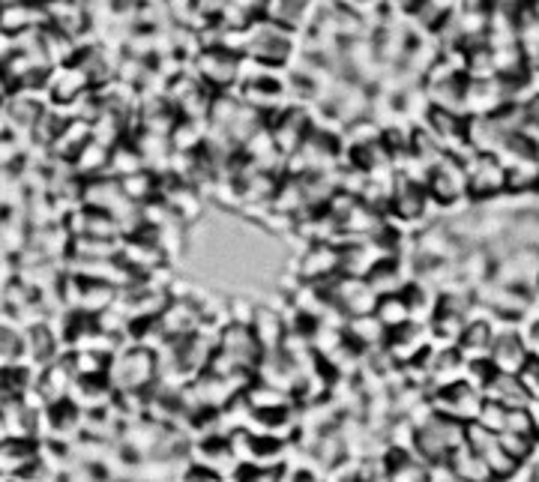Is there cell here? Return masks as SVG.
Segmentation results:
<instances>
[{"label": "cell", "mask_w": 539, "mask_h": 482, "mask_svg": "<svg viewBox=\"0 0 539 482\" xmlns=\"http://www.w3.org/2000/svg\"><path fill=\"white\" fill-rule=\"evenodd\" d=\"M105 381L114 393H150L156 384V354L126 342L108 360Z\"/></svg>", "instance_id": "6da1fadb"}, {"label": "cell", "mask_w": 539, "mask_h": 482, "mask_svg": "<svg viewBox=\"0 0 539 482\" xmlns=\"http://www.w3.org/2000/svg\"><path fill=\"white\" fill-rule=\"evenodd\" d=\"M465 447V423L435 414L423 429H417V456L426 465L450 462V456Z\"/></svg>", "instance_id": "7a4b0ae2"}, {"label": "cell", "mask_w": 539, "mask_h": 482, "mask_svg": "<svg viewBox=\"0 0 539 482\" xmlns=\"http://www.w3.org/2000/svg\"><path fill=\"white\" fill-rule=\"evenodd\" d=\"M240 54L222 48V45H207L195 57V78L210 87L213 93L234 90L240 84Z\"/></svg>", "instance_id": "3957f363"}, {"label": "cell", "mask_w": 539, "mask_h": 482, "mask_svg": "<svg viewBox=\"0 0 539 482\" xmlns=\"http://www.w3.org/2000/svg\"><path fill=\"white\" fill-rule=\"evenodd\" d=\"M321 291L327 294L330 306L339 309L345 318H357V315H372L378 306V294L369 288L366 279H354V276H333L327 282H321Z\"/></svg>", "instance_id": "277c9868"}, {"label": "cell", "mask_w": 539, "mask_h": 482, "mask_svg": "<svg viewBox=\"0 0 539 482\" xmlns=\"http://www.w3.org/2000/svg\"><path fill=\"white\" fill-rule=\"evenodd\" d=\"M468 174V195L477 201L498 198L507 192V165L495 153H471L462 159Z\"/></svg>", "instance_id": "5b68a950"}, {"label": "cell", "mask_w": 539, "mask_h": 482, "mask_svg": "<svg viewBox=\"0 0 539 482\" xmlns=\"http://www.w3.org/2000/svg\"><path fill=\"white\" fill-rule=\"evenodd\" d=\"M117 258H120L123 267L132 270L138 279H144V276H150V273H156V270H162V267L171 264L168 255L162 252V246L156 243V234H153L150 228L138 231L135 237H123Z\"/></svg>", "instance_id": "8992f818"}, {"label": "cell", "mask_w": 539, "mask_h": 482, "mask_svg": "<svg viewBox=\"0 0 539 482\" xmlns=\"http://www.w3.org/2000/svg\"><path fill=\"white\" fill-rule=\"evenodd\" d=\"M426 192L435 204L450 207L456 201H462L468 195V174H465V162L459 156H444L438 165H432L429 180H426Z\"/></svg>", "instance_id": "52a82bcc"}, {"label": "cell", "mask_w": 539, "mask_h": 482, "mask_svg": "<svg viewBox=\"0 0 539 482\" xmlns=\"http://www.w3.org/2000/svg\"><path fill=\"white\" fill-rule=\"evenodd\" d=\"M429 402L438 414L450 417V420H459V423H474L480 417V408H483V393L474 390L471 384L459 381L453 387H444V390H432L429 393Z\"/></svg>", "instance_id": "ba28073f"}, {"label": "cell", "mask_w": 539, "mask_h": 482, "mask_svg": "<svg viewBox=\"0 0 539 482\" xmlns=\"http://www.w3.org/2000/svg\"><path fill=\"white\" fill-rule=\"evenodd\" d=\"M45 93L51 105H72L75 99H81L87 90H93L87 72L78 63H63V66H51L45 75Z\"/></svg>", "instance_id": "9c48e42d"}, {"label": "cell", "mask_w": 539, "mask_h": 482, "mask_svg": "<svg viewBox=\"0 0 539 482\" xmlns=\"http://www.w3.org/2000/svg\"><path fill=\"white\" fill-rule=\"evenodd\" d=\"M201 324H204L201 306L189 294H171L165 312L159 315V327L168 339H189L192 333L201 330Z\"/></svg>", "instance_id": "30bf717a"}, {"label": "cell", "mask_w": 539, "mask_h": 482, "mask_svg": "<svg viewBox=\"0 0 539 482\" xmlns=\"http://www.w3.org/2000/svg\"><path fill=\"white\" fill-rule=\"evenodd\" d=\"M294 273L300 276V282H312V285H321V282L339 276V246L309 243L300 252V258L294 261Z\"/></svg>", "instance_id": "8fae6325"}, {"label": "cell", "mask_w": 539, "mask_h": 482, "mask_svg": "<svg viewBox=\"0 0 539 482\" xmlns=\"http://www.w3.org/2000/svg\"><path fill=\"white\" fill-rule=\"evenodd\" d=\"M429 348H432V330L426 324L399 327V330L387 333V342H384V351L390 354V360L396 366H408V363L420 360Z\"/></svg>", "instance_id": "7c38bea8"}, {"label": "cell", "mask_w": 539, "mask_h": 482, "mask_svg": "<svg viewBox=\"0 0 539 482\" xmlns=\"http://www.w3.org/2000/svg\"><path fill=\"white\" fill-rule=\"evenodd\" d=\"M255 342L261 345V354H273V351H282L285 345V336H288V327H285V315L279 306H270V303H258L255 315H252V324H249Z\"/></svg>", "instance_id": "4fadbf2b"}, {"label": "cell", "mask_w": 539, "mask_h": 482, "mask_svg": "<svg viewBox=\"0 0 539 482\" xmlns=\"http://www.w3.org/2000/svg\"><path fill=\"white\" fill-rule=\"evenodd\" d=\"M489 363L495 372H504V375H519L528 363V351H525V342H522V333L513 330V333H501L495 336L492 342V351H489Z\"/></svg>", "instance_id": "5bb4252c"}, {"label": "cell", "mask_w": 539, "mask_h": 482, "mask_svg": "<svg viewBox=\"0 0 539 482\" xmlns=\"http://www.w3.org/2000/svg\"><path fill=\"white\" fill-rule=\"evenodd\" d=\"M39 459V447L30 438H3L0 441V474L15 480Z\"/></svg>", "instance_id": "9a60e30c"}, {"label": "cell", "mask_w": 539, "mask_h": 482, "mask_svg": "<svg viewBox=\"0 0 539 482\" xmlns=\"http://www.w3.org/2000/svg\"><path fill=\"white\" fill-rule=\"evenodd\" d=\"M483 399L486 402H498L504 408H525L528 405V390L519 381V375H504V372H492V378L483 387Z\"/></svg>", "instance_id": "2e32d148"}, {"label": "cell", "mask_w": 539, "mask_h": 482, "mask_svg": "<svg viewBox=\"0 0 539 482\" xmlns=\"http://www.w3.org/2000/svg\"><path fill=\"white\" fill-rule=\"evenodd\" d=\"M345 336L354 348L360 351H372V348H384L387 342V330L384 324L372 315H357V318H348L345 321Z\"/></svg>", "instance_id": "e0dca14e"}, {"label": "cell", "mask_w": 539, "mask_h": 482, "mask_svg": "<svg viewBox=\"0 0 539 482\" xmlns=\"http://www.w3.org/2000/svg\"><path fill=\"white\" fill-rule=\"evenodd\" d=\"M492 342H495V333L489 327V321H468L456 351L468 360V363H480V360H489V351H492Z\"/></svg>", "instance_id": "ac0fdd59"}, {"label": "cell", "mask_w": 539, "mask_h": 482, "mask_svg": "<svg viewBox=\"0 0 539 482\" xmlns=\"http://www.w3.org/2000/svg\"><path fill=\"white\" fill-rule=\"evenodd\" d=\"M243 399L249 402V408H252L255 414H264V411H288V408L297 405L291 393H285V390H279V387H270V384H264V381H252V384L246 387Z\"/></svg>", "instance_id": "d6986e66"}, {"label": "cell", "mask_w": 539, "mask_h": 482, "mask_svg": "<svg viewBox=\"0 0 539 482\" xmlns=\"http://www.w3.org/2000/svg\"><path fill=\"white\" fill-rule=\"evenodd\" d=\"M384 465H387L390 482H426V477H429V465L417 453H393V450H387Z\"/></svg>", "instance_id": "ffe728a7"}, {"label": "cell", "mask_w": 539, "mask_h": 482, "mask_svg": "<svg viewBox=\"0 0 539 482\" xmlns=\"http://www.w3.org/2000/svg\"><path fill=\"white\" fill-rule=\"evenodd\" d=\"M108 156H111V147H105V144H99V141H87L81 150H78V156L72 159V171H75V177H81V180H93V177H102V174H108Z\"/></svg>", "instance_id": "44dd1931"}, {"label": "cell", "mask_w": 539, "mask_h": 482, "mask_svg": "<svg viewBox=\"0 0 539 482\" xmlns=\"http://www.w3.org/2000/svg\"><path fill=\"white\" fill-rule=\"evenodd\" d=\"M144 171V159H141V150L135 147L132 138H123L111 147V156H108V177L114 180H123L129 174H138Z\"/></svg>", "instance_id": "7402d4cb"}, {"label": "cell", "mask_w": 539, "mask_h": 482, "mask_svg": "<svg viewBox=\"0 0 539 482\" xmlns=\"http://www.w3.org/2000/svg\"><path fill=\"white\" fill-rule=\"evenodd\" d=\"M375 318L384 324L387 333L399 330V327H408L414 324L411 321V309H408V300L402 294H390V297H378V306H375Z\"/></svg>", "instance_id": "603a6c76"}, {"label": "cell", "mask_w": 539, "mask_h": 482, "mask_svg": "<svg viewBox=\"0 0 539 482\" xmlns=\"http://www.w3.org/2000/svg\"><path fill=\"white\" fill-rule=\"evenodd\" d=\"M120 189H123V195L132 201V204H147V201H153V198H159V177L153 174V171H138V174H129V177H123L120 180Z\"/></svg>", "instance_id": "cb8c5ba5"}, {"label": "cell", "mask_w": 539, "mask_h": 482, "mask_svg": "<svg viewBox=\"0 0 539 482\" xmlns=\"http://www.w3.org/2000/svg\"><path fill=\"white\" fill-rule=\"evenodd\" d=\"M450 468L468 482H495L489 465H486L474 450H468V447H459V450L450 456Z\"/></svg>", "instance_id": "d4e9b609"}, {"label": "cell", "mask_w": 539, "mask_h": 482, "mask_svg": "<svg viewBox=\"0 0 539 482\" xmlns=\"http://www.w3.org/2000/svg\"><path fill=\"white\" fill-rule=\"evenodd\" d=\"M480 459L489 465V471H492V477L495 482H510L519 471H522V462H516L510 453H504V447L495 441L492 447H486L483 453H480Z\"/></svg>", "instance_id": "484cf974"}, {"label": "cell", "mask_w": 539, "mask_h": 482, "mask_svg": "<svg viewBox=\"0 0 539 482\" xmlns=\"http://www.w3.org/2000/svg\"><path fill=\"white\" fill-rule=\"evenodd\" d=\"M24 357V336L12 324H0V369L18 366Z\"/></svg>", "instance_id": "4316f807"}, {"label": "cell", "mask_w": 539, "mask_h": 482, "mask_svg": "<svg viewBox=\"0 0 539 482\" xmlns=\"http://www.w3.org/2000/svg\"><path fill=\"white\" fill-rule=\"evenodd\" d=\"M69 360H72L75 378H105L108 357L93 354V351H69Z\"/></svg>", "instance_id": "83f0119b"}, {"label": "cell", "mask_w": 539, "mask_h": 482, "mask_svg": "<svg viewBox=\"0 0 539 482\" xmlns=\"http://www.w3.org/2000/svg\"><path fill=\"white\" fill-rule=\"evenodd\" d=\"M498 444L504 447V453H510L516 462H528L537 450V438L534 435H516V432H498Z\"/></svg>", "instance_id": "f1b7e54d"}, {"label": "cell", "mask_w": 539, "mask_h": 482, "mask_svg": "<svg viewBox=\"0 0 539 482\" xmlns=\"http://www.w3.org/2000/svg\"><path fill=\"white\" fill-rule=\"evenodd\" d=\"M477 423L483 426V429H489V432H504V423H507V408L504 405H498V402H486L483 399V408H480V417H477Z\"/></svg>", "instance_id": "f546056e"}, {"label": "cell", "mask_w": 539, "mask_h": 482, "mask_svg": "<svg viewBox=\"0 0 539 482\" xmlns=\"http://www.w3.org/2000/svg\"><path fill=\"white\" fill-rule=\"evenodd\" d=\"M177 482H225L219 474H213V471H207V468H198V465H189L183 474H180V480Z\"/></svg>", "instance_id": "4dcf8cb0"}, {"label": "cell", "mask_w": 539, "mask_h": 482, "mask_svg": "<svg viewBox=\"0 0 539 482\" xmlns=\"http://www.w3.org/2000/svg\"><path fill=\"white\" fill-rule=\"evenodd\" d=\"M12 51H15V39H12L9 33L0 30V69H3V63L12 57Z\"/></svg>", "instance_id": "1f68e13d"}, {"label": "cell", "mask_w": 539, "mask_h": 482, "mask_svg": "<svg viewBox=\"0 0 539 482\" xmlns=\"http://www.w3.org/2000/svg\"><path fill=\"white\" fill-rule=\"evenodd\" d=\"M525 411H528V420H531V429H534V435H537V441H539V399H528V405H525Z\"/></svg>", "instance_id": "d6a6232c"}, {"label": "cell", "mask_w": 539, "mask_h": 482, "mask_svg": "<svg viewBox=\"0 0 539 482\" xmlns=\"http://www.w3.org/2000/svg\"><path fill=\"white\" fill-rule=\"evenodd\" d=\"M531 459H534V462H531V477H534V482H539V450H534Z\"/></svg>", "instance_id": "836d02e7"}]
</instances>
